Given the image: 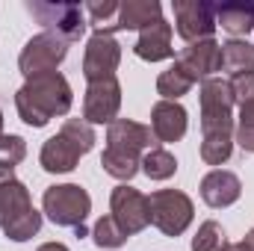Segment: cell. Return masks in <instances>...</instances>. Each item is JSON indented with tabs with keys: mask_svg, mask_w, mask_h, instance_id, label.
Wrapping results in <instances>:
<instances>
[{
	"mask_svg": "<svg viewBox=\"0 0 254 251\" xmlns=\"http://www.w3.org/2000/svg\"><path fill=\"white\" fill-rule=\"evenodd\" d=\"M201 101V160L207 166H222L234 154V98L222 77H210L198 89Z\"/></svg>",
	"mask_w": 254,
	"mask_h": 251,
	"instance_id": "6da1fadb",
	"label": "cell"
},
{
	"mask_svg": "<svg viewBox=\"0 0 254 251\" xmlns=\"http://www.w3.org/2000/svg\"><path fill=\"white\" fill-rule=\"evenodd\" d=\"M151 148H160L151 125L116 119L107 127V148L101 154V166L110 178L127 184L130 178H136V172H142V157Z\"/></svg>",
	"mask_w": 254,
	"mask_h": 251,
	"instance_id": "7a4b0ae2",
	"label": "cell"
},
{
	"mask_svg": "<svg viewBox=\"0 0 254 251\" xmlns=\"http://www.w3.org/2000/svg\"><path fill=\"white\" fill-rule=\"evenodd\" d=\"M71 104H74L71 86H68V80L60 71L30 77L15 92V110H18L21 122L30 127H45L57 116H68Z\"/></svg>",
	"mask_w": 254,
	"mask_h": 251,
	"instance_id": "3957f363",
	"label": "cell"
},
{
	"mask_svg": "<svg viewBox=\"0 0 254 251\" xmlns=\"http://www.w3.org/2000/svg\"><path fill=\"white\" fill-rule=\"evenodd\" d=\"M98 136H95V127L83 119H65L63 127L57 136H51L45 145H42V154H39V163L48 175H68L77 169L80 157H86L92 148H95Z\"/></svg>",
	"mask_w": 254,
	"mask_h": 251,
	"instance_id": "277c9868",
	"label": "cell"
},
{
	"mask_svg": "<svg viewBox=\"0 0 254 251\" xmlns=\"http://www.w3.org/2000/svg\"><path fill=\"white\" fill-rule=\"evenodd\" d=\"M42 213L60 225V228H83L86 225V216L92 213V198L89 192L80 187V184H57V187H48L42 195Z\"/></svg>",
	"mask_w": 254,
	"mask_h": 251,
	"instance_id": "5b68a950",
	"label": "cell"
},
{
	"mask_svg": "<svg viewBox=\"0 0 254 251\" xmlns=\"http://www.w3.org/2000/svg\"><path fill=\"white\" fill-rule=\"evenodd\" d=\"M27 12L45 27V33H54L71 42H80V36L86 33L89 21H86V9L80 3H48V0H27Z\"/></svg>",
	"mask_w": 254,
	"mask_h": 251,
	"instance_id": "8992f818",
	"label": "cell"
},
{
	"mask_svg": "<svg viewBox=\"0 0 254 251\" xmlns=\"http://www.w3.org/2000/svg\"><path fill=\"white\" fill-rule=\"evenodd\" d=\"M148 204H151V225L166 237H181L192 225L195 207L192 198L181 189H157L148 195Z\"/></svg>",
	"mask_w": 254,
	"mask_h": 251,
	"instance_id": "52a82bcc",
	"label": "cell"
},
{
	"mask_svg": "<svg viewBox=\"0 0 254 251\" xmlns=\"http://www.w3.org/2000/svg\"><path fill=\"white\" fill-rule=\"evenodd\" d=\"M65 57H68V42L65 39L54 36V33H39L21 48L18 68L30 80V77H42V74L57 71V65L63 63Z\"/></svg>",
	"mask_w": 254,
	"mask_h": 251,
	"instance_id": "ba28073f",
	"label": "cell"
},
{
	"mask_svg": "<svg viewBox=\"0 0 254 251\" xmlns=\"http://www.w3.org/2000/svg\"><path fill=\"white\" fill-rule=\"evenodd\" d=\"M172 9H175V30L187 45L213 39L216 3H210V0H175Z\"/></svg>",
	"mask_w": 254,
	"mask_h": 251,
	"instance_id": "9c48e42d",
	"label": "cell"
},
{
	"mask_svg": "<svg viewBox=\"0 0 254 251\" xmlns=\"http://www.w3.org/2000/svg\"><path fill=\"white\" fill-rule=\"evenodd\" d=\"M110 216L119 222V228L125 231L127 237L142 234L151 225V204L148 195H142L136 187L119 184L110 195Z\"/></svg>",
	"mask_w": 254,
	"mask_h": 251,
	"instance_id": "30bf717a",
	"label": "cell"
},
{
	"mask_svg": "<svg viewBox=\"0 0 254 251\" xmlns=\"http://www.w3.org/2000/svg\"><path fill=\"white\" fill-rule=\"evenodd\" d=\"M122 63V45L113 33L95 30L86 42V54H83V77L86 83H98V80H110L116 77V68Z\"/></svg>",
	"mask_w": 254,
	"mask_h": 251,
	"instance_id": "8fae6325",
	"label": "cell"
},
{
	"mask_svg": "<svg viewBox=\"0 0 254 251\" xmlns=\"http://www.w3.org/2000/svg\"><path fill=\"white\" fill-rule=\"evenodd\" d=\"M122 110V83L116 77L98 80L86 86L83 95V122L89 125H113Z\"/></svg>",
	"mask_w": 254,
	"mask_h": 251,
	"instance_id": "7c38bea8",
	"label": "cell"
},
{
	"mask_svg": "<svg viewBox=\"0 0 254 251\" xmlns=\"http://www.w3.org/2000/svg\"><path fill=\"white\" fill-rule=\"evenodd\" d=\"M175 65L190 77L192 83H204L210 80L216 71H222V45L216 39H204V42H195L190 48H184L178 54Z\"/></svg>",
	"mask_w": 254,
	"mask_h": 251,
	"instance_id": "4fadbf2b",
	"label": "cell"
},
{
	"mask_svg": "<svg viewBox=\"0 0 254 251\" xmlns=\"http://www.w3.org/2000/svg\"><path fill=\"white\" fill-rule=\"evenodd\" d=\"M30 210H33L30 189L15 178L12 169L0 166V231H6L12 222H18Z\"/></svg>",
	"mask_w": 254,
	"mask_h": 251,
	"instance_id": "5bb4252c",
	"label": "cell"
},
{
	"mask_svg": "<svg viewBox=\"0 0 254 251\" xmlns=\"http://www.w3.org/2000/svg\"><path fill=\"white\" fill-rule=\"evenodd\" d=\"M190 116L178 101H157L151 107V130L157 142H181L187 136Z\"/></svg>",
	"mask_w": 254,
	"mask_h": 251,
	"instance_id": "9a60e30c",
	"label": "cell"
},
{
	"mask_svg": "<svg viewBox=\"0 0 254 251\" xmlns=\"http://www.w3.org/2000/svg\"><path fill=\"white\" fill-rule=\"evenodd\" d=\"M157 21H163V6H160V0H125V3H119V15H116V21L104 30V33H122V30H145V27H151V24H157Z\"/></svg>",
	"mask_w": 254,
	"mask_h": 251,
	"instance_id": "2e32d148",
	"label": "cell"
},
{
	"mask_svg": "<svg viewBox=\"0 0 254 251\" xmlns=\"http://www.w3.org/2000/svg\"><path fill=\"white\" fill-rule=\"evenodd\" d=\"M243 195V184L234 172H225V169H213L210 175H204L201 181V198L207 207L213 210H222V207H231L237 204Z\"/></svg>",
	"mask_w": 254,
	"mask_h": 251,
	"instance_id": "e0dca14e",
	"label": "cell"
},
{
	"mask_svg": "<svg viewBox=\"0 0 254 251\" xmlns=\"http://www.w3.org/2000/svg\"><path fill=\"white\" fill-rule=\"evenodd\" d=\"M133 54L145 63H163V60H172L175 57V48H172V24L163 18L151 27H145L133 45Z\"/></svg>",
	"mask_w": 254,
	"mask_h": 251,
	"instance_id": "ac0fdd59",
	"label": "cell"
},
{
	"mask_svg": "<svg viewBox=\"0 0 254 251\" xmlns=\"http://www.w3.org/2000/svg\"><path fill=\"white\" fill-rule=\"evenodd\" d=\"M216 27L234 39L249 36L254 30V3H216Z\"/></svg>",
	"mask_w": 254,
	"mask_h": 251,
	"instance_id": "d6986e66",
	"label": "cell"
},
{
	"mask_svg": "<svg viewBox=\"0 0 254 251\" xmlns=\"http://www.w3.org/2000/svg\"><path fill=\"white\" fill-rule=\"evenodd\" d=\"M222 71L234 74H246L254 71V45L246 39H228L222 45Z\"/></svg>",
	"mask_w": 254,
	"mask_h": 251,
	"instance_id": "ffe728a7",
	"label": "cell"
},
{
	"mask_svg": "<svg viewBox=\"0 0 254 251\" xmlns=\"http://www.w3.org/2000/svg\"><path fill=\"white\" fill-rule=\"evenodd\" d=\"M142 172H145L151 181H169V178H175V172H178V160H175V154L166 151V148H151V151L142 157Z\"/></svg>",
	"mask_w": 254,
	"mask_h": 251,
	"instance_id": "44dd1931",
	"label": "cell"
},
{
	"mask_svg": "<svg viewBox=\"0 0 254 251\" xmlns=\"http://www.w3.org/2000/svg\"><path fill=\"white\" fill-rule=\"evenodd\" d=\"M192 86H195V83H192L178 65H172L169 71H163V74L157 77V95H160L163 101H178V98L190 95Z\"/></svg>",
	"mask_w": 254,
	"mask_h": 251,
	"instance_id": "7402d4cb",
	"label": "cell"
},
{
	"mask_svg": "<svg viewBox=\"0 0 254 251\" xmlns=\"http://www.w3.org/2000/svg\"><path fill=\"white\" fill-rule=\"evenodd\" d=\"M89 237L95 240L98 249H122L127 240H130L125 231L119 228V222H116L113 216H101V219L95 222V228H92Z\"/></svg>",
	"mask_w": 254,
	"mask_h": 251,
	"instance_id": "603a6c76",
	"label": "cell"
},
{
	"mask_svg": "<svg viewBox=\"0 0 254 251\" xmlns=\"http://www.w3.org/2000/svg\"><path fill=\"white\" fill-rule=\"evenodd\" d=\"M225 246H228L225 243V231H222V225L216 219H207L198 228V234L192 237V251H222Z\"/></svg>",
	"mask_w": 254,
	"mask_h": 251,
	"instance_id": "cb8c5ba5",
	"label": "cell"
},
{
	"mask_svg": "<svg viewBox=\"0 0 254 251\" xmlns=\"http://www.w3.org/2000/svg\"><path fill=\"white\" fill-rule=\"evenodd\" d=\"M39 231H42V213L33 207L27 216H21L18 222H12L3 234H6V240H12V243H27V240H33Z\"/></svg>",
	"mask_w": 254,
	"mask_h": 251,
	"instance_id": "d4e9b609",
	"label": "cell"
},
{
	"mask_svg": "<svg viewBox=\"0 0 254 251\" xmlns=\"http://www.w3.org/2000/svg\"><path fill=\"white\" fill-rule=\"evenodd\" d=\"M83 9H86V18H89V24L95 30H107L116 21V15H119V3L116 0H89Z\"/></svg>",
	"mask_w": 254,
	"mask_h": 251,
	"instance_id": "484cf974",
	"label": "cell"
},
{
	"mask_svg": "<svg viewBox=\"0 0 254 251\" xmlns=\"http://www.w3.org/2000/svg\"><path fill=\"white\" fill-rule=\"evenodd\" d=\"M27 157V142L15 133H0V166L15 169Z\"/></svg>",
	"mask_w": 254,
	"mask_h": 251,
	"instance_id": "4316f807",
	"label": "cell"
},
{
	"mask_svg": "<svg viewBox=\"0 0 254 251\" xmlns=\"http://www.w3.org/2000/svg\"><path fill=\"white\" fill-rule=\"evenodd\" d=\"M234 142L246 154H254V104L240 107V122H237V130H234Z\"/></svg>",
	"mask_w": 254,
	"mask_h": 251,
	"instance_id": "83f0119b",
	"label": "cell"
},
{
	"mask_svg": "<svg viewBox=\"0 0 254 251\" xmlns=\"http://www.w3.org/2000/svg\"><path fill=\"white\" fill-rule=\"evenodd\" d=\"M231 86V98L234 104L246 107V104H254V71H246V74H234L228 80Z\"/></svg>",
	"mask_w": 254,
	"mask_h": 251,
	"instance_id": "f1b7e54d",
	"label": "cell"
},
{
	"mask_svg": "<svg viewBox=\"0 0 254 251\" xmlns=\"http://www.w3.org/2000/svg\"><path fill=\"white\" fill-rule=\"evenodd\" d=\"M36 251H68V246H63V243H45V246H39Z\"/></svg>",
	"mask_w": 254,
	"mask_h": 251,
	"instance_id": "f546056e",
	"label": "cell"
},
{
	"mask_svg": "<svg viewBox=\"0 0 254 251\" xmlns=\"http://www.w3.org/2000/svg\"><path fill=\"white\" fill-rule=\"evenodd\" d=\"M222 251H249V249H246V243H231V246H225Z\"/></svg>",
	"mask_w": 254,
	"mask_h": 251,
	"instance_id": "4dcf8cb0",
	"label": "cell"
},
{
	"mask_svg": "<svg viewBox=\"0 0 254 251\" xmlns=\"http://www.w3.org/2000/svg\"><path fill=\"white\" fill-rule=\"evenodd\" d=\"M243 243H246V249H249V251H254V228L246 234V240H243Z\"/></svg>",
	"mask_w": 254,
	"mask_h": 251,
	"instance_id": "1f68e13d",
	"label": "cell"
},
{
	"mask_svg": "<svg viewBox=\"0 0 254 251\" xmlns=\"http://www.w3.org/2000/svg\"><path fill=\"white\" fill-rule=\"evenodd\" d=\"M0 133H3V110H0Z\"/></svg>",
	"mask_w": 254,
	"mask_h": 251,
	"instance_id": "d6a6232c",
	"label": "cell"
}]
</instances>
